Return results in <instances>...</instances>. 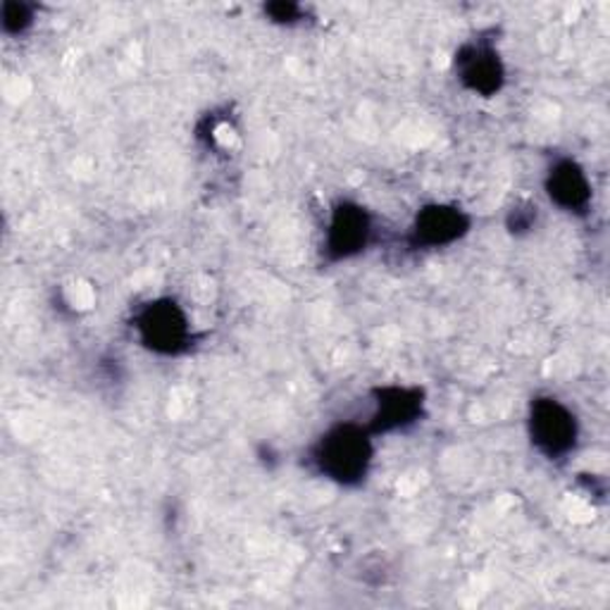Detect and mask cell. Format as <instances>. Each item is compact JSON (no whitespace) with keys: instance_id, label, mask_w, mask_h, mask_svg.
<instances>
[{"instance_id":"4","label":"cell","mask_w":610,"mask_h":610,"mask_svg":"<svg viewBox=\"0 0 610 610\" xmlns=\"http://www.w3.org/2000/svg\"><path fill=\"white\" fill-rule=\"evenodd\" d=\"M368 239V217L358 207H341L332 229H329V249L334 255H351L365 246Z\"/></svg>"},{"instance_id":"5","label":"cell","mask_w":610,"mask_h":610,"mask_svg":"<svg viewBox=\"0 0 610 610\" xmlns=\"http://www.w3.org/2000/svg\"><path fill=\"white\" fill-rule=\"evenodd\" d=\"M418 239L430 246H442V243L454 241L466 231V217L450 207H427L418 219Z\"/></svg>"},{"instance_id":"8","label":"cell","mask_w":610,"mask_h":610,"mask_svg":"<svg viewBox=\"0 0 610 610\" xmlns=\"http://www.w3.org/2000/svg\"><path fill=\"white\" fill-rule=\"evenodd\" d=\"M418 412V394H408V392H389V396H384V401H380V424L382 427H398L408 422L410 418H415Z\"/></svg>"},{"instance_id":"9","label":"cell","mask_w":610,"mask_h":610,"mask_svg":"<svg viewBox=\"0 0 610 610\" xmlns=\"http://www.w3.org/2000/svg\"><path fill=\"white\" fill-rule=\"evenodd\" d=\"M27 22H29L27 8H24V5H5L3 24H5L8 31H20Z\"/></svg>"},{"instance_id":"1","label":"cell","mask_w":610,"mask_h":610,"mask_svg":"<svg viewBox=\"0 0 610 610\" xmlns=\"http://www.w3.org/2000/svg\"><path fill=\"white\" fill-rule=\"evenodd\" d=\"M370 460L368 439L356 427H339L332 434H327L317 450V462L322 472L339 482H353L363 478Z\"/></svg>"},{"instance_id":"7","label":"cell","mask_w":610,"mask_h":610,"mask_svg":"<svg viewBox=\"0 0 610 610\" xmlns=\"http://www.w3.org/2000/svg\"><path fill=\"white\" fill-rule=\"evenodd\" d=\"M466 81L474 91L492 93L498 89V84H501V67H498L492 55L474 53L466 67Z\"/></svg>"},{"instance_id":"6","label":"cell","mask_w":610,"mask_h":610,"mask_svg":"<svg viewBox=\"0 0 610 610\" xmlns=\"http://www.w3.org/2000/svg\"><path fill=\"white\" fill-rule=\"evenodd\" d=\"M548 193L563 207H582L589 201V185L582 169L572 163L558 165L548 179Z\"/></svg>"},{"instance_id":"3","label":"cell","mask_w":610,"mask_h":610,"mask_svg":"<svg viewBox=\"0 0 610 610\" xmlns=\"http://www.w3.org/2000/svg\"><path fill=\"white\" fill-rule=\"evenodd\" d=\"M141 334L145 344H151L157 351L173 353L177 351L187 339V320L175 305H153L141 317Z\"/></svg>"},{"instance_id":"2","label":"cell","mask_w":610,"mask_h":610,"mask_svg":"<svg viewBox=\"0 0 610 610\" xmlns=\"http://www.w3.org/2000/svg\"><path fill=\"white\" fill-rule=\"evenodd\" d=\"M532 436L548 456H560L575 444V420L556 401H536L532 410Z\"/></svg>"}]
</instances>
